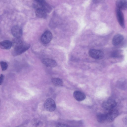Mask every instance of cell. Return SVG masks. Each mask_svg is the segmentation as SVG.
Wrapping results in <instances>:
<instances>
[{
  "label": "cell",
  "mask_w": 127,
  "mask_h": 127,
  "mask_svg": "<svg viewBox=\"0 0 127 127\" xmlns=\"http://www.w3.org/2000/svg\"><path fill=\"white\" fill-rule=\"evenodd\" d=\"M89 54L91 57L96 60L102 59L104 56V54L102 51L95 49L90 50L89 51Z\"/></svg>",
  "instance_id": "1"
},
{
  "label": "cell",
  "mask_w": 127,
  "mask_h": 127,
  "mask_svg": "<svg viewBox=\"0 0 127 127\" xmlns=\"http://www.w3.org/2000/svg\"><path fill=\"white\" fill-rule=\"evenodd\" d=\"M117 105L115 100L109 99L104 101L102 104V107L105 110L109 111L114 109Z\"/></svg>",
  "instance_id": "2"
},
{
  "label": "cell",
  "mask_w": 127,
  "mask_h": 127,
  "mask_svg": "<svg viewBox=\"0 0 127 127\" xmlns=\"http://www.w3.org/2000/svg\"><path fill=\"white\" fill-rule=\"evenodd\" d=\"M44 105L45 109L50 112L54 111L56 107L55 101L51 98L47 99L44 102Z\"/></svg>",
  "instance_id": "3"
},
{
  "label": "cell",
  "mask_w": 127,
  "mask_h": 127,
  "mask_svg": "<svg viewBox=\"0 0 127 127\" xmlns=\"http://www.w3.org/2000/svg\"><path fill=\"white\" fill-rule=\"evenodd\" d=\"M106 114V121L111 122H113L119 114L118 111L115 109L109 111Z\"/></svg>",
  "instance_id": "4"
},
{
  "label": "cell",
  "mask_w": 127,
  "mask_h": 127,
  "mask_svg": "<svg viewBox=\"0 0 127 127\" xmlns=\"http://www.w3.org/2000/svg\"><path fill=\"white\" fill-rule=\"evenodd\" d=\"M52 37V35L51 32L49 31H46L41 35V40L43 43L47 44L51 41Z\"/></svg>",
  "instance_id": "5"
},
{
  "label": "cell",
  "mask_w": 127,
  "mask_h": 127,
  "mask_svg": "<svg viewBox=\"0 0 127 127\" xmlns=\"http://www.w3.org/2000/svg\"><path fill=\"white\" fill-rule=\"evenodd\" d=\"M30 45L24 43L23 45L17 49L14 50L12 52L13 55L16 56L20 55L28 50L30 47Z\"/></svg>",
  "instance_id": "6"
},
{
  "label": "cell",
  "mask_w": 127,
  "mask_h": 127,
  "mask_svg": "<svg viewBox=\"0 0 127 127\" xmlns=\"http://www.w3.org/2000/svg\"><path fill=\"white\" fill-rule=\"evenodd\" d=\"M116 16L118 21L121 27H125V23L123 14L121 10L117 8L116 10Z\"/></svg>",
  "instance_id": "7"
},
{
  "label": "cell",
  "mask_w": 127,
  "mask_h": 127,
  "mask_svg": "<svg viewBox=\"0 0 127 127\" xmlns=\"http://www.w3.org/2000/svg\"><path fill=\"white\" fill-rule=\"evenodd\" d=\"M12 35L15 38H20L22 35V28L18 25L13 26L11 29Z\"/></svg>",
  "instance_id": "8"
},
{
  "label": "cell",
  "mask_w": 127,
  "mask_h": 127,
  "mask_svg": "<svg viewBox=\"0 0 127 127\" xmlns=\"http://www.w3.org/2000/svg\"><path fill=\"white\" fill-rule=\"evenodd\" d=\"M124 39L123 36L120 34L115 35L113 37L112 41V44L114 46H117L121 44Z\"/></svg>",
  "instance_id": "9"
},
{
  "label": "cell",
  "mask_w": 127,
  "mask_h": 127,
  "mask_svg": "<svg viewBox=\"0 0 127 127\" xmlns=\"http://www.w3.org/2000/svg\"><path fill=\"white\" fill-rule=\"evenodd\" d=\"M42 63L45 66L50 67L56 66L57 64L56 62L53 59L50 58H45L42 60Z\"/></svg>",
  "instance_id": "10"
},
{
  "label": "cell",
  "mask_w": 127,
  "mask_h": 127,
  "mask_svg": "<svg viewBox=\"0 0 127 127\" xmlns=\"http://www.w3.org/2000/svg\"><path fill=\"white\" fill-rule=\"evenodd\" d=\"M73 96L76 100L79 101L84 100L86 97L85 95L83 92L77 90L74 92Z\"/></svg>",
  "instance_id": "11"
},
{
  "label": "cell",
  "mask_w": 127,
  "mask_h": 127,
  "mask_svg": "<svg viewBox=\"0 0 127 127\" xmlns=\"http://www.w3.org/2000/svg\"><path fill=\"white\" fill-rule=\"evenodd\" d=\"M117 8L121 10H125L127 9V0H117L116 2Z\"/></svg>",
  "instance_id": "12"
},
{
  "label": "cell",
  "mask_w": 127,
  "mask_h": 127,
  "mask_svg": "<svg viewBox=\"0 0 127 127\" xmlns=\"http://www.w3.org/2000/svg\"><path fill=\"white\" fill-rule=\"evenodd\" d=\"M41 8L44 10L47 13H50L52 10V8L51 6L45 0L39 3Z\"/></svg>",
  "instance_id": "13"
},
{
  "label": "cell",
  "mask_w": 127,
  "mask_h": 127,
  "mask_svg": "<svg viewBox=\"0 0 127 127\" xmlns=\"http://www.w3.org/2000/svg\"><path fill=\"white\" fill-rule=\"evenodd\" d=\"M12 43V46L13 47L14 50L18 48L21 46L24 43L20 38H15L14 39Z\"/></svg>",
  "instance_id": "14"
},
{
  "label": "cell",
  "mask_w": 127,
  "mask_h": 127,
  "mask_svg": "<svg viewBox=\"0 0 127 127\" xmlns=\"http://www.w3.org/2000/svg\"><path fill=\"white\" fill-rule=\"evenodd\" d=\"M12 46V42L9 40H5L0 42V48L3 49H8Z\"/></svg>",
  "instance_id": "15"
},
{
  "label": "cell",
  "mask_w": 127,
  "mask_h": 127,
  "mask_svg": "<svg viewBox=\"0 0 127 127\" xmlns=\"http://www.w3.org/2000/svg\"><path fill=\"white\" fill-rule=\"evenodd\" d=\"M36 16L40 18H45L47 16V13L41 8L36 9L35 11Z\"/></svg>",
  "instance_id": "16"
},
{
  "label": "cell",
  "mask_w": 127,
  "mask_h": 127,
  "mask_svg": "<svg viewBox=\"0 0 127 127\" xmlns=\"http://www.w3.org/2000/svg\"><path fill=\"white\" fill-rule=\"evenodd\" d=\"M51 82L55 86L57 87L62 86L63 82L62 80L59 78H53L51 79Z\"/></svg>",
  "instance_id": "17"
},
{
  "label": "cell",
  "mask_w": 127,
  "mask_h": 127,
  "mask_svg": "<svg viewBox=\"0 0 127 127\" xmlns=\"http://www.w3.org/2000/svg\"><path fill=\"white\" fill-rule=\"evenodd\" d=\"M97 121L100 123H103L106 121V113H99L96 115Z\"/></svg>",
  "instance_id": "18"
},
{
  "label": "cell",
  "mask_w": 127,
  "mask_h": 127,
  "mask_svg": "<svg viewBox=\"0 0 127 127\" xmlns=\"http://www.w3.org/2000/svg\"><path fill=\"white\" fill-rule=\"evenodd\" d=\"M122 55V52L120 50H116L112 51L111 53V57L113 58H119Z\"/></svg>",
  "instance_id": "19"
},
{
  "label": "cell",
  "mask_w": 127,
  "mask_h": 127,
  "mask_svg": "<svg viewBox=\"0 0 127 127\" xmlns=\"http://www.w3.org/2000/svg\"><path fill=\"white\" fill-rule=\"evenodd\" d=\"M0 65L2 70L4 71L7 69L8 65L6 62L3 61H1L0 62Z\"/></svg>",
  "instance_id": "20"
},
{
  "label": "cell",
  "mask_w": 127,
  "mask_h": 127,
  "mask_svg": "<svg viewBox=\"0 0 127 127\" xmlns=\"http://www.w3.org/2000/svg\"><path fill=\"white\" fill-rule=\"evenodd\" d=\"M118 83V85L120 88L123 89V88L125 87V84H126L125 83V80L123 81L122 80L119 81Z\"/></svg>",
  "instance_id": "21"
},
{
  "label": "cell",
  "mask_w": 127,
  "mask_h": 127,
  "mask_svg": "<svg viewBox=\"0 0 127 127\" xmlns=\"http://www.w3.org/2000/svg\"><path fill=\"white\" fill-rule=\"evenodd\" d=\"M4 76L2 74H1L0 76V85H1L3 82Z\"/></svg>",
  "instance_id": "22"
},
{
  "label": "cell",
  "mask_w": 127,
  "mask_h": 127,
  "mask_svg": "<svg viewBox=\"0 0 127 127\" xmlns=\"http://www.w3.org/2000/svg\"><path fill=\"white\" fill-rule=\"evenodd\" d=\"M58 126H57V127H68L66 124H58L57 125Z\"/></svg>",
  "instance_id": "23"
},
{
  "label": "cell",
  "mask_w": 127,
  "mask_h": 127,
  "mask_svg": "<svg viewBox=\"0 0 127 127\" xmlns=\"http://www.w3.org/2000/svg\"><path fill=\"white\" fill-rule=\"evenodd\" d=\"M38 121L37 122V121H36V122L35 123V124L34 125H40V124H41V122H40L39 121Z\"/></svg>",
  "instance_id": "24"
},
{
  "label": "cell",
  "mask_w": 127,
  "mask_h": 127,
  "mask_svg": "<svg viewBox=\"0 0 127 127\" xmlns=\"http://www.w3.org/2000/svg\"><path fill=\"white\" fill-rule=\"evenodd\" d=\"M35 0V1H36L37 2H38V3H40L44 0Z\"/></svg>",
  "instance_id": "25"
},
{
  "label": "cell",
  "mask_w": 127,
  "mask_h": 127,
  "mask_svg": "<svg viewBox=\"0 0 127 127\" xmlns=\"http://www.w3.org/2000/svg\"></svg>",
  "instance_id": "26"
}]
</instances>
